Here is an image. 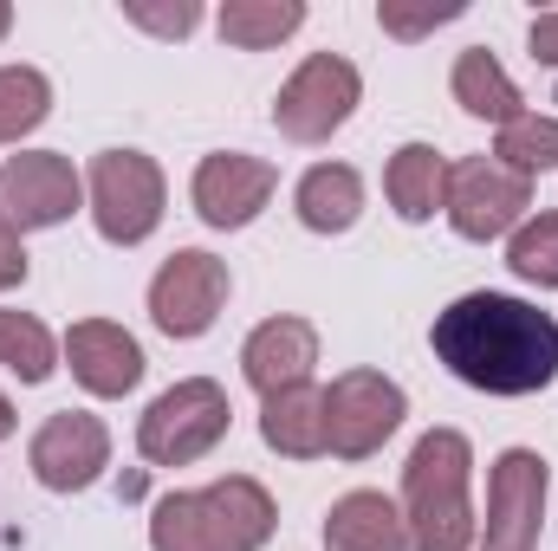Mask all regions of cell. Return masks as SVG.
I'll list each match as a JSON object with an SVG mask.
<instances>
[{"label": "cell", "mask_w": 558, "mask_h": 551, "mask_svg": "<svg viewBox=\"0 0 558 551\" xmlns=\"http://www.w3.org/2000/svg\"><path fill=\"white\" fill-rule=\"evenodd\" d=\"M228 292H234L228 260H215L208 247H182V254H169L156 267V279H149V325L162 338H175V344H195L228 311Z\"/></svg>", "instance_id": "8"}, {"label": "cell", "mask_w": 558, "mask_h": 551, "mask_svg": "<svg viewBox=\"0 0 558 551\" xmlns=\"http://www.w3.org/2000/svg\"><path fill=\"white\" fill-rule=\"evenodd\" d=\"M474 487V441L461 428H428L410 461H403V526L410 551H474L481 546V513L468 500Z\"/></svg>", "instance_id": "2"}, {"label": "cell", "mask_w": 558, "mask_h": 551, "mask_svg": "<svg viewBox=\"0 0 558 551\" xmlns=\"http://www.w3.org/2000/svg\"><path fill=\"white\" fill-rule=\"evenodd\" d=\"M305 26V0H228L215 13V33L234 52H267L279 39H292Z\"/></svg>", "instance_id": "21"}, {"label": "cell", "mask_w": 558, "mask_h": 551, "mask_svg": "<svg viewBox=\"0 0 558 551\" xmlns=\"http://www.w3.org/2000/svg\"><path fill=\"white\" fill-rule=\"evenodd\" d=\"M234 403L215 377H182L137 415V454L149 467H195L228 441Z\"/></svg>", "instance_id": "4"}, {"label": "cell", "mask_w": 558, "mask_h": 551, "mask_svg": "<svg viewBox=\"0 0 558 551\" xmlns=\"http://www.w3.org/2000/svg\"><path fill=\"white\" fill-rule=\"evenodd\" d=\"M441 215L474 247L513 241V228L533 215V182L520 169H507L500 156H461V162H448V201H441Z\"/></svg>", "instance_id": "7"}, {"label": "cell", "mask_w": 558, "mask_h": 551, "mask_svg": "<svg viewBox=\"0 0 558 551\" xmlns=\"http://www.w3.org/2000/svg\"><path fill=\"white\" fill-rule=\"evenodd\" d=\"M384 195H390L397 221H410V228L435 221L441 201H448V156L435 143H403L384 169Z\"/></svg>", "instance_id": "19"}, {"label": "cell", "mask_w": 558, "mask_h": 551, "mask_svg": "<svg viewBox=\"0 0 558 551\" xmlns=\"http://www.w3.org/2000/svg\"><path fill=\"white\" fill-rule=\"evenodd\" d=\"M507 267H513V279H526L539 292H558V215H526L513 228Z\"/></svg>", "instance_id": "24"}, {"label": "cell", "mask_w": 558, "mask_h": 551, "mask_svg": "<svg viewBox=\"0 0 558 551\" xmlns=\"http://www.w3.org/2000/svg\"><path fill=\"white\" fill-rule=\"evenodd\" d=\"M526 46H533V59H539V65H553V72H558V13H539V20L526 26Z\"/></svg>", "instance_id": "29"}, {"label": "cell", "mask_w": 558, "mask_h": 551, "mask_svg": "<svg viewBox=\"0 0 558 551\" xmlns=\"http://www.w3.org/2000/svg\"><path fill=\"white\" fill-rule=\"evenodd\" d=\"M0 370L20 383H46L59 370V338L20 305H0Z\"/></svg>", "instance_id": "22"}, {"label": "cell", "mask_w": 558, "mask_h": 551, "mask_svg": "<svg viewBox=\"0 0 558 551\" xmlns=\"http://www.w3.org/2000/svg\"><path fill=\"white\" fill-rule=\"evenodd\" d=\"M124 20L156 33V39H189L202 26V7L195 0H175V7H156V0H124Z\"/></svg>", "instance_id": "27"}, {"label": "cell", "mask_w": 558, "mask_h": 551, "mask_svg": "<svg viewBox=\"0 0 558 551\" xmlns=\"http://www.w3.org/2000/svg\"><path fill=\"white\" fill-rule=\"evenodd\" d=\"M325 551H410V526H403V506L377 487H357L344 500H331L325 513Z\"/></svg>", "instance_id": "17"}, {"label": "cell", "mask_w": 558, "mask_h": 551, "mask_svg": "<svg viewBox=\"0 0 558 551\" xmlns=\"http://www.w3.org/2000/svg\"><path fill=\"white\" fill-rule=\"evenodd\" d=\"M468 13V0H428V7H397V0H384L377 7V26L390 33V39H422V33H435V26H448V20H461Z\"/></svg>", "instance_id": "26"}, {"label": "cell", "mask_w": 558, "mask_h": 551, "mask_svg": "<svg viewBox=\"0 0 558 551\" xmlns=\"http://www.w3.org/2000/svg\"><path fill=\"white\" fill-rule=\"evenodd\" d=\"M292 215L305 234H351L364 221V175L351 162H312L299 182H292Z\"/></svg>", "instance_id": "16"}, {"label": "cell", "mask_w": 558, "mask_h": 551, "mask_svg": "<svg viewBox=\"0 0 558 551\" xmlns=\"http://www.w3.org/2000/svg\"><path fill=\"white\" fill-rule=\"evenodd\" d=\"M494 156L507 162V169H520L526 182H539L546 169H558V118H539V111H526V118H513L500 143H494Z\"/></svg>", "instance_id": "25"}, {"label": "cell", "mask_w": 558, "mask_h": 551, "mask_svg": "<svg viewBox=\"0 0 558 551\" xmlns=\"http://www.w3.org/2000/svg\"><path fill=\"white\" fill-rule=\"evenodd\" d=\"M13 428H20V421H13V403H7V390H0V441H13Z\"/></svg>", "instance_id": "30"}, {"label": "cell", "mask_w": 558, "mask_h": 551, "mask_svg": "<svg viewBox=\"0 0 558 551\" xmlns=\"http://www.w3.org/2000/svg\"><path fill=\"white\" fill-rule=\"evenodd\" d=\"M357 105H364V72H357L344 52H305V59L292 65V78L279 85L274 124H279L286 143L318 149V143H331L351 118H357Z\"/></svg>", "instance_id": "6"}, {"label": "cell", "mask_w": 558, "mask_h": 551, "mask_svg": "<svg viewBox=\"0 0 558 551\" xmlns=\"http://www.w3.org/2000/svg\"><path fill=\"white\" fill-rule=\"evenodd\" d=\"M274 526V493L254 474H228L195 493H162L149 506V551H267Z\"/></svg>", "instance_id": "3"}, {"label": "cell", "mask_w": 558, "mask_h": 551, "mask_svg": "<svg viewBox=\"0 0 558 551\" xmlns=\"http://www.w3.org/2000/svg\"><path fill=\"white\" fill-rule=\"evenodd\" d=\"M26 467L46 493H85L111 467V428L92 409H59L46 415L26 441Z\"/></svg>", "instance_id": "13"}, {"label": "cell", "mask_w": 558, "mask_h": 551, "mask_svg": "<svg viewBox=\"0 0 558 551\" xmlns=\"http://www.w3.org/2000/svg\"><path fill=\"white\" fill-rule=\"evenodd\" d=\"M448 91H454V105L468 111V118H481V124H513V118H526V98H520V85L507 78V65L487 52V46H468L461 59H454V72H448Z\"/></svg>", "instance_id": "20"}, {"label": "cell", "mask_w": 558, "mask_h": 551, "mask_svg": "<svg viewBox=\"0 0 558 551\" xmlns=\"http://www.w3.org/2000/svg\"><path fill=\"white\" fill-rule=\"evenodd\" d=\"M274 188H279V169L267 156H247V149H215V156H202L195 175H189V201H195V215H202L215 234L254 228V221L267 215Z\"/></svg>", "instance_id": "12"}, {"label": "cell", "mask_w": 558, "mask_h": 551, "mask_svg": "<svg viewBox=\"0 0 558 551\" xmlns=\"http://www.w3.org/2000/svg\"><path fill=\"white\" fill-rule=\"evenodd\" d=\"M410 415V396L397 377L384 370H344L325 390V428H331V454L338 461H371Z\"/></svg>", "instance_id": "11"}, {"label": "cell", "mask_w": 558, "mask_h": 551, "mask_svg": "<svg viewBox=\"0 0 558 551\" xmlns=\"http://www.w3.org/2000/svg\"><path fill=\"white\" fill-rule=\"evenodd\" d=\"M260 441L274 448L279 461H318V454H331L325 390H318V383H299V390L267 396V403H260Z\"/></svg>", "instance_id": "18"}, {"label": "cell", "mask_w": 558, "mask_h": 551, "mask_svg": "<svg viewBox=\"0 0 558 551\" xmlns=\"http://www.w3.org/2000/svg\"><path fill=\"white\" fill-rule=\"evenodd\" d=\"M85 208V175L59 149H20L0 162V215L13 234H46L65 228Z\"/></svg>", "instance_id": "10"}, {"label": "cell", "mask_w": 558, "mask_h": 551, "mask_svg": "<svg viewBox=\"0 0 558 551\" xmlns=\"http://www.w3.org/2000/svg\"><path fill=\"white\" fill-rule=\"evenodd\" d=\"M7 33H13V7L0 0V39H7Z\"/></svg>", "instance_id": "31"}, {"label": "cell", "mask_w": 558, "mask_h": 551, "mask_svg": "<svg viewBox=\"0 0 558 551\" xmlns=\"http://www.w3.org/2000/svg\"><path fill=\"white\" fill-rule=\"evenodd\" d=\"M312 370H318V325L312 318H292V311L260 318L241 344V377L260 390V403L279 396V390L312 383Z\"/></svg>", "instance_id": "15"}, {"label": "cell", "mask_w": 558, "mask_h": 551, "mask_svg": "<svg viewBox=\"0 0 558 551\" xmlns=\"http://www.w3.org/2000/svg\"><path fill=\"white\" fill-rule=\"evenodd\" d=\"M435 364L481 396H539L558 383V318L513 292H461L428 325Z\"/></svg>", "instance_id": "1"}, {"label": "cell", "mask_w": 558, "mask_h": 551, "mask_svg": "<svg viewBox=\"0 0 558 551\" xmlns=\"http://www.w3.org/2000/svg\"><path fill=\"white\" fill-rule=\"evenodd\" d=\"M59 364H65L72 383H78L85 396H98V403L131 396L143 383V370H149L143 344L124 325H111V318H78V325L59 338Z\"/></svg>", "instance_id": "14"}, {"label": "cell", "mask_w": 558, "mask_h": 551, "mask_svg": "<svg viewBox=\"0 0 558 551\" xmlns=\"http://www.w3.org/2000/svg\"><path fill=\"white\" fill-rule=\"evenodd\" d=\"M546 493L553 467L533 448H500L487 467V519H481V551H533L546 526Z\"/></svg>", "instance_id": "9"}, {"label": "cell", "mask_w": 558, "mask_h": 551, "mask_svg": "<svg viewBox=\"0 0 558 551\" xmlns=\"http://www.w3.org/2000/svg\"><path fill=\"white\" fill-rule=\"evenodd\" d=\"M13 285H26V234H13L0 215V292H13Z\"/></svg>", "instance_id": "28"}, {"label": "cell", "mask_w": 558, "mask_h": 551, "mask_svg": "<svg viewBox=\"0 0 558 551\" xmlns=\"http://www.w3.org/2000/svg\"><path fill=\"white\" fill-rule=\"evenodd\" d=\"M169 208V182L156 169V156L143 149H98L85 169V215L98 228V241L111 247H143L162 228Z\"/></svg>", "instance_id": "5"}, {"label": "cell", "mask_w": 558, "mask_h": 551, "mask_svg": "<svg viewBox=\"0 0 558 551\" xmlns=\"http://www.w3.org/2000/svg\"><path fill=\"white\" fill-rule=\"evenodd\" d=\"M52 118V78L39 65H0V143L33 137Z\"/></svg>", "instance_id": "23"}]
</instances>
